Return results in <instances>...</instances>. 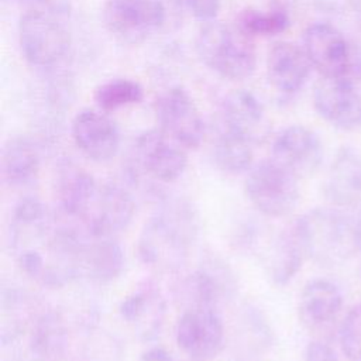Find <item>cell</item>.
Instances as JSON below:
<instances>
[{
  "instance_id": "obj_30",
  "label": "cell",
  "mask_w": 361,
  "mask_h": 361,
  "mask_svg": "<svg viewBox=\"0 0 361 361\" xmlns=\"http://www.w3.org/2000/svg\"><path fill=\"white\" fill-rule=\"evenodd\" d=\"M305 361H340L336 351L323 340H312L305 350Z\"/></svg>"
},
{
  "instance_id": "obj_2",
  "label": "cell",
  "mask_w": 361,
  "mask_h": 361,
  "mask_svg": "<svg viewBox=\"0 0 361 361\" xmlns=\"http://www.w3.org/2000/svg\"><path fill=\"white\" fill-rule=\"evenodd\" d=\"M292 227L306 258L320 267H340L358 252L355 221L343 209H310Z\"/></svg>"
},
{
  "instance_id": "obj_29",
  "label": "cell",
  "mask_w": 361,
  "mask_h": 361,
  "mask_svg": "<svg viewBox=\"0 0 361 361\" xmlns=\"http://www.w3.org/2000/svg\"><path fill=\"white\" fill-rule=\"evenodd\" d=\"M190 14L202 21L212 23L216 20L220 11V0H185Z\"/></svg>"
},
{
  "instance_id": "obj_25",
  "label": "cell",
  "mask_w": 361,
  "mask_h": 361,
  "mask_svg": "<svg viewBox=\"0 0 361 361\" xmlns=\"http://www.w3.org/2000/svg\"><path fill=\"white\" fill-rule=\"evenodd\" d=\"M268 258L269 276L275 285L285 286L298 275L306 255L293 227L282 231L274 240Z\"/></svg>"
},
{
  "instance_id": "obj_3",
  "label": "cell",
  "mask_w": 361,
  "mask_h": 361,
  "mask_svg": "<svg viewBox=\"0 0 361 361\" xmlns=\"http://www.w3.org/2000/svg\"><path fill=\"white\" fill-rule=\"evenodd\" d=\"M196 52L207 68L230 80L250 78L257 66L252 39L237 25L206 23L196 37Z\"/></svg>"
},
{
  "instance_id": "obj_13",
  "label": "cell",
  "mask_w": 361,
  "mask_h": 361,
  "mask_svg": "<svg viewBox=\"0 0 361 361\" xmlns=\"http://www.w3.org/2000/svg\"><path fill=\"white\" fill-rule=\"evenodd\" d=\"M313 106L326 123L338 130L361 128V96L344 78L322 76L313 87Z\"/></svg>"
},
{
  "instance_id": "obj_20",
  "label": "cell",
  "mask_w": 361,
  "mask_h": 361,
  "mask_svg": "<svg viewBox=\"0 0 361 361\" xmlns=\"http://www.w3.org/2000/svg\"><path fill=\"white\" fill-rule=\"evenodd\" d=\"M121 319L144 338L155 337L164 323L165 300L151 283H145L127 295L118 307Z\"/></svg>"
},
{
  "instance_id": "obj_16",
  "label": "cell",
  "mask_w": 361,
  "mask_h": 361,
  "mask_svg": "<svg viewBox=\"0 0 361 361\" xmlns=\"http://www.w3.org/2000/svg\"><path fill=\"white\" fill-rule=\"evenodd\" d=\"M54 189L59 213L71 220L82 221L96 196L99 183L82 166L63 161L56 166Z\"/></svg>"
},
{
  "instance_id": "obj_32",
  "label": "cell",
  "mask_w": 361,
  "mask_h": 361,
  "mask_svg": "<svg viewBox=\"0 0 361 361\" xmlns=\"http://www.w3.org/2000/svg\"><path fill=\"white\" fill-rule=\"evenodd\" d=\"M140 361H173V358L165 350L154 347L147 350Z\"/></svg>"
},
{
  "instance_id": "obj_21",
  "label": "cell",
  "mask_w": 361,
  "mask_h": 361,
  "mask_svg": "<svg viewBox=\"0 0 361 361\" xmlns=\"http://www.w3.org/2000/svg\"><path fill=\"white\" fill-rule=\"evenodd\" d=\"M124 264V251L116 237L87 234L80 254V275L99 283H107L121 275Z\"/></svg>"
},
{
  "instance_id": "obj_14",
  "label": "cell",
  "mask_w": 361,
  "mask_h": 361,
  "mask_svg": "<svg viewBox=\"0 0 361 361\" xmlns=\"http://www.w3.org/2000/svg\"><path fill=\"white\" fill-rule=\"evenodd\" d=\"M343 305V292L337 283L326 278H314L300 290L298 316L307 331L324 336L338 323Z\"/></svg>"
},
{
  "instance_id": "obj_1",
  "label": "cell",
  "mask_w": 361,
  "mask_h": 361,
  "mask_svg": "<svg viewBox=\"0 0 361 361\" xmlns=\"http://www.w3.org/2000/svg\"><path fill=\"white\" fill-rule=\"evenodd\" d=\"M197 217L189 203H165L144 226L138 238L141 261L158 269H176L197 235Z\"/></svg>"
},
{
  "instance_id": "obj_9",
  "label": "cell",
  "mask_w": 361,
  "mask_h": 361,
  "mask_svg": "<svg viewBox=\"0 0 361 361\" xmlns=\"http://www.w3.org/2000/svg\"><path fill=\"white\" fill-rule=\"evenodd\" d=\"M134 161L140 172L161 183L176 182L188 166L186 148L159 128L144 131L137 137Z\"/></svg>"
},
{
  "instance_id": "obj_31",
  "label": "cell",
  "mask_w": 361,
  "mask_h": 361,
  "mask_svg": "<svg viewBox=\"0 0 361 361\" xmlns=\"http://www.w3.org/2000/svg\"><path fill=\"white\" fill-rule=\"evenodd\" d=\"M343 78L347 79L348 83L361 96V48L355 44H354V51H353V56L350 61V66Z\"/></svg>"
},
{
  "instance_id": "obj_11",
  "label": "cell",
  "mask_w": 361,
  "mask_h": 361,
  "mask_svg": "<svg viewBox=\"0 0 361 361\" xmlns=\"http://www.w3.org/2000/svg\"><path fill=\"white\" fill-rule=\"evenodd\" d=\"M135 214V200L130 190L117 183H102L79 221L92 235L116 237L124 231Z\"/></svg>"
},
{
  "instance_id": "obj_33",
  "label": "cell",
  "mask_w": 361,
  "mask_h": 361,
  "mask_svg": "<svg viewBox=\"0 0 361 361\" xmlns=\"http://www.w3.org/2000/svg\"><path fill=\"white\" fill-rule=\"evenodd\" d=\"M350 10L353 11V14L355 16V18L360 21L361 24V0H345Z\"/></svg>"
},
{
  "instance_id": "obj_28",
  "label": "cell",
  "mask_w": 361,
  "mask_h": 361,
  "mask_svg": "<svg viewBox=\"0 0 361 361\" xmlns=\"http://www.w3.org/2000/svg\"><path fill=\"white\" fill-rule=\"evenodd\" d=\"M340 348L348 361H361V303L353 306L337 329Z\"/></svg>"
},
{
  "instance_id": "obj_10",
  "label": "cell",
  "mask_w": 361,
  "mask_h": 361,
  "mask_svg": "<svg viewBox=\"0 0 361 361\" xmlns=\"http://www.w3.org/2000/svg\"><path fill=\"white\" fill-rule=\"evenodd\" d=\"M323 157L320 137L300 124L283 128L272 141L271 158L298 179L313 176L322 166Z\"/></svg>"
},
{
  "instance_id": "obj_8",
  "label": "cell",
  "mask_w": 361,
  "mask_h": 361,
  "mask_svg": "<svg viewBox=\"0 0 361 361\" xmlns=\"http://www.w3.org/2000/svg\"><path fill=\"white\" fill-rule=\"evenodd\" d=\"M158 128L186 149H196L204 138V123L202 114L180 86L162 92L154 106Z\"/></svg>"
},
{
  "instance_id": "obj_23",
  "label": "cell",
  "mask_w": 361,
  "mask_h": 361,
  "mask_svg": "<svg viewBox=\"0 0 361 361\" xmlns=\"http://www.w3.org/2000/svg\"><path fill=\"white\" fill-rule=\"evenodd\" d=\"M30 353L35 361H63L69 347V331L56 310L41 313L31 326Z\"/></svg>"
},
{
  "instance_id": "obj_5",
  "label": "cell",
  "mask_w": 361,
  "mask_h": 361,
  "mask_svg": "<svg viewBox=\"0 0 361 361\" xmlns=\"http://www.w3.org/2000/svg\"><path fill=\"white\" fill-rule=\"evenodd\" d=\"M18 44L24 59L31 66L45 69L63 61L69 49V37L54 16L30 10L20 18Z\"/></svg>"
},
{
  "instance_id": "obj_34",
  "label": "cell",
  "mask_w": 361,
  "mask_h": 361,
  "mask_svg": "<svg viewBox=\"0 0 361 361\" xmlns=\"http://www.w3.org/2000/svg\"><path fill=\"white\" fill-rule=\"evenodd\" d=\"M355 240H357L358 252H361V219L355 221Z\"/></svg>"
},
{
  "instance_id": "obj_19",
  "label": "cell",
  "mask_w": 361,
  "mask_h": 361,
  "mask_svg": "<svg viewBox=\"0 0 361 361\" xmlns=\"http://www.w3.org/2000/svg\"><path fill=\"white\" fill-rule=\"evenodd\" d=\"M312 63L303 48L288 42H276L267 58L269 85L285 96L298 93L309 79Z\"/></svg>"
},
{
  "instance_id": "obj_26",
  "label": "cell",
  "mask_w": 361,
  "mask_h": 361,
  "mask_svg": "<svg viewBox=\"0 0 361 361\" xmlns=\"http://www.w3.org/2000/svg\"><path fill=\"white\" fill-rule=\"evenodd\" d=\"M93 97L97 107L109 113L140 103L144 97V90L135 80L117 78L97 86Z\"/></svg>"
},
{
  "instance_id": "obj_24",
  "label": "cell",
  "mask_w": 361,
  "mask_h": 361,
  "mask_svg": "<svg viewBox=\"0 0 361 361\" xmlns=\"http://www.w3.org/2000/svg\"><path fill=\"white\" fill-rule=\"evenodd\" d=\"M254 145L247 138L217 127L212 142L213 162L223 173H245L254 165Z\"/></svg>"
},
{
  "instance_id": "obj_15",
  "label": "cell",
  "mask_w": 361,
  "mask_h": 361,
  "mask_svg": "<svg viewBox=\"0 0 361 361\" xmlns=\"http://www.w3.org/2000/svg\"><path fill=\"white\" fill-rule=\"evenodd\" d=\"M72 138L78 149L90 161L109 162L120 149V131L102 110H80L72 120Z\"/></svg>"
},
{
  "instance_id": "obj_17",
  "label": "cell",
  "mask_w": 361,
  "mask_h": 361,
  "mask_svg": "<svg viewBox=\"0 0 361 361\" xmlns=\"http://www.w3.org/2000/svg\"><path fill=\"white\" fill-rule=\"evenodd\" d=\"M326 200L338 209H361V155L343 147L334 157L323 182Z\"/></svg>"
},
{
  "instance_id": "obj_6",
  "label": "cell",
  "mask_w": 361,
  "mask_h": 361,
  "mask_svg": "<svg viewBox=\"0 0 361 361\" xmlns=\"http://www.w3.org/2000/svg\"><path fill=\"white\" fill-rule=\"evenodd\" d=\"M102 17L113 37L126 44H141L161 30L166 11L159 0H107Z\"/></svg>"
},
{
  "instance_id": "obj_4",
  "label": "cell",
  "mask_w": 361,
  "mask_h": 361,
  "mask_svg": "<svg viewBox=\"0 0 361 361\" xmlns=\"http://www.w3.org/2000/svg\"><path fill=\"white\" fill-rule=\"evenodd\" d=\"M299 180L288 169L268 158L251 166L244 189L250 203L261 214L279 219L290 214L298 206L300 199Z\"/></svg>"
},
{
  "instance_id": "obj_7",
  "label": "cell",
  "mask_w": 361,
  "mask_h": 361,
  "mask_svg": "<svg viewBox=\"0 0 361 361\" xmlns=\"http://www.w3.org/2000/svg\"><path fill=\"white\" fill-rule=\"evenodd\" d=\"M179 350L192 361H213L224 344V324L213 306H186L175 326Z\"/></svg>"
},
{
  "instance_id": "obj_27",
  "label": "cell",
  "mask_w": 361,
  "mask_h": 361,
  "mask_svg": "<svg viewBox=\"0 0 361 361\" xmlns=\"http://www.w3.org/2000/svg\"><path fill=\"white\" fill-rule=\"evenodd\" d=\"M290 18L286 11L278 10H244L237 17V27L247 35L257 37H269L278 35L288 30Z\"/></svg>"
},
{
  "instance_id": "obj_12",
  "label": "cell",
  "mask_w": 361,
  "mask_h": 361,
  "mask_svg": "<svg viewBox=\"0 0 361 361\" xmlns=\"http://www.w3.org/2000/svg\"><path fill=\"white\" fill-rule=\"evenodd\" d=\"M303 51L322 76L343 78L350 66L354 44L329 23H313L303 32Z\"/></svg>"
},
{
  "instance_id": "obj_18",
  "label": "cell",
  "mask_w": 361,
  "mask_h": 361,
  "mask_svg": "<svg viewBox=\"0 0 361 361\" xmlns=\"http://www.w3.org/2000/svg\"><path fill=\"white\" fill-rule=\"evenodd\" d=\"M217 127L257 144L268 133L264 106L251 92L234 90L221 102Z\"/></svg>"
},
{
  "instance_id": "obj_22",
  "label": "cell",
  "mask_w": 361,
  "mask_h": 361,
  "mask_svg": "<svg viewBox=\"0 0 361 361\" xmlns=\"http://www.w3.org/2000/svg\"><path fill=\"white\" fill-rule=\"evenodd\" d=\"M1 176L11 188H24L37 180L41 169V154L32 140L24 135L11 137L1 151Z\"/></svg>"
}]
</instances>
